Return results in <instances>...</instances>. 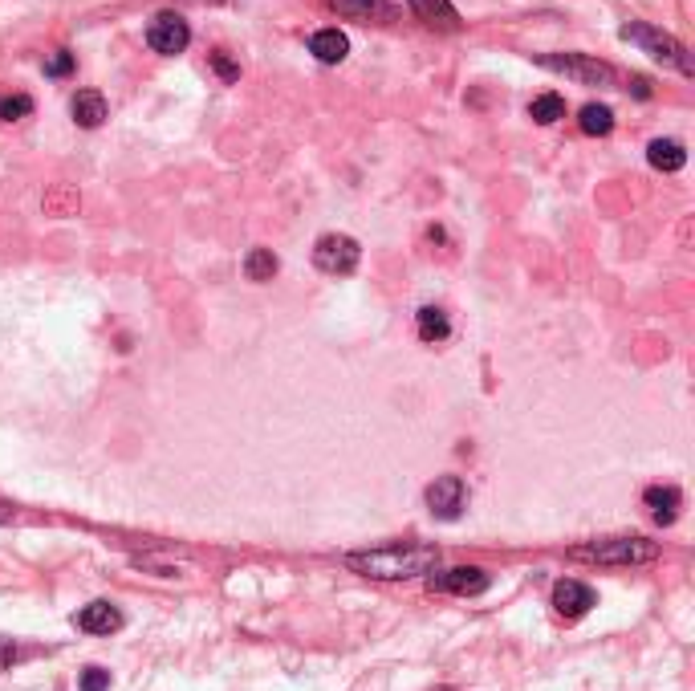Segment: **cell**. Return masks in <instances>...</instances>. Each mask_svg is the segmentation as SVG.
Segmentation results:
<instances>
[{
  "instance_id": "1",
  "label": "cell",
  "mask_w": 695,
  "mask_h": 691,
  "mask_svg": "<svg viewBox=\"0 0 695 691\" xmlns=\"http://www.w3.org/2000/svg\"><path fill=\"white\" fill-rule=\"evenodd\" d=\"M346 565L362 578H378V582H403V578H419V574H435L439 565V549L435 545H378V549H362L350 553Z\"/></svg>"
},
{
  "instance_id": "2",
  "label": "cell",
  "mask_w": 695,
  "mask_h": 691,
  "mask_svg": "<svg viewBox=\"0 0 695 691\" xmlns=\"http://www.w3.org/2000/svg\"><path fill=\"white\" fill-rule=\"evenodd\" d=\"M574 561H594V565H647L659 557V545L647 537H602L570 549Z\"/></svg>"
},
{
  "instance_id": "3",
  "label": "cell",
  "mask_w": 695,
  "mask_h": 691,
  "mask_svg": "<svg viewBox=\"0 0 695 691\" xmlns=\"http://www.w3.org/2000/svg\"><path fill=\"white\" fill-rule=\"evenodd\" d=\"M622 41L639 45L643 53H651L655 61H663V66L683 70L687 78L695 74V66H691V57H687L683 41H679V37H671V33H663V29H655V25H639V21H630V25L622 29Z\"/></svg>"
},
{
  "instance_id": "4",
  "label": "cell",
  "mask_w": 695,
  "mask_h": 691,
  "mask_svg": "<svg viewBox=\"0 0 695 691\" xmlns=\"http://www.w3.org/2000/svg\"><path fill=\"white\" fill-rule=\"evenodd\" d=\"M545 70L561 74V78H570L578 86H614V66H606V61L598 57H586V53H541L537 57Z\"/></svg>"
},
{
  "instance_id": "5",
  "label": "cell",
  "mask_w": 695,
  "mask_h": 691,
  "mask_svg": "<svg viewBox=\"0 0 695 691\" xmlns=\"http://www.w3.org/2000/svg\"><path fill=\"white\" fill-rule=\"evenodd\" d=\"M358 261H362V248H358L354 236L330 232V236H322L318 244H313V265H318L322 273H330V277H350L358 269Z\"/></svg>"
},
{
  "instance_id": "6",
  "label": "cell",
  "mask_w": 695,
  "mask_h": 691,
  "mask_svg": "<svg viewBox=\"0 0 695 691\" xmlns=\"http://www.w3.org/2000/svg\"><path fill=\"white\" fill-rule=\"evenodd\" d=\"M468 505V488L460 476H439L435 484H427V509L439 517V521H456Z\"/></svg>"
},
{
  "instance_id": "7",
  "label": "cell",
  "mask_w": 695,
  "mask_h": 691,
  "mask_svg": "<svg viewBox=\"0 0 695 691\" xmlns=\"http://www.w3.org/2000/svg\"><path fill=\"white\" fill-rule=\"evenodd\" d=\"M187 41H192V29H187V21L175 17V13H159V17L151 21V29H147V45H151L155 53H163V57L183 53Z\"/></svg>"
},
{
  "instance_id": "8",
  "label": "cell",
  "mask_w": 695,
  "mask_h": 691,
  "mask_svg": "<svg viewBox=\"0 0 695 691\" xmlns=\"http://www.w3.org/2000/svg\"><path fill=\"white\" fill-rule=\"evenodd\" d=\"M431 590L472 598V594L488 590V574L480 570V565H456V570H448V574H431Z\"/></svg>"
},
{
  "instance_id": "9",
  "label": "cell",
  "mask_w": 695,
  "mask_h": 691,
  "mask_svg": "<svg viewBox=\"0 0 695 691\" xmlns=\"http://www.w3.org/2000/svg\"><path fill=\"white\" fill-rule=\"evenodd\" d=\"M594 602H598V598H594V590H590L586 582L561 578V582L553 586V610H557L561 618H582V614H590Z\"/></svg>"
},
{
  "instance_id": "10",
  "label": "cell",
  "mask_w": 695,
  "mask_h": 691,
  "mask_svg": "<svg viewBox=\"0 0 695 691\" xmlns=\"http://www.w3.org/2000/svg\"><path fill=\"white\" fill-rule=\"evenodd\" d=\"M326 5L350 21H395L399 9L387 5V0H326Z\"/></svg>"
},
{
  "instance_id": "11",
  "label": "cell",
  "mask_w": 695,
  "mask_h": 691,
  "mask_svg": "<svg viewBox=\"0 0 695 691\" xmlns=\"http://www.w3.org/2000/svg\"><path fill=\"white\" fill-rule=\"evenodd\" d=\"M407 5L431 29H460V13H456L452 0H407Z\"/></svg>"
},
{
  "instance_id": "12",
  "label": "cell",
  "mask_w": 695,
  "mask_h": 691,
  "mask_svg": "<svg viewBox=\"0 0 695 691\" xmlns=\"http://www.w3.org/2000/svg\"><path fill=\"white\" fill-rule=\"evenodd\" d=\"M309 53L318 61H326V66H338V61H346V53H350V41L338 29H322V33L309 37Z\"/></svg>"
},
{
  "instance_id": "13",
  "label": "cell",
  "mask_w": 695,
  "mask_h": 691,
  "mask_svg": "<svg viewBox=\"0 0 695 691\" xmlns=\"http://www.w3.org/2000/svg\"><path fill=\"white\" fill-rule=\"evenodd\" d=\"M78 626H82L86 635H110V631H118V626H122V614L110 602H90L78 614Z\"/></svg>"
},
{
  "instance_id": "14",
  "label": "cell",
  "mask_w": 695,
  "mask_h": 691,
  "mask_svg": "<svg viewBox=\"0 0 695 691\" xmlns=\"http://www.w3.org/2000/svg\"><path fill=\"white\" fill-rule=\"evenodd\" d=\"M643 500H647V509H651V517H655L659 525H671V521L679 517V488H671V484L647 488Z\"/></svg>"
},
{
  "instance_id": "15",
  "label": "cell",
  "mask_w": 695,
  "mask_h": 691,
  "mask_svg": "<svg viewBox=\"0 0 695 691\" xmlns=\"http://www.w3.org/2000/svg\"><path fill=\"white\" fill-rule=\"evenodd\" d=\"M70 110H74V122H78V127L94 131V127H102V118H106V98H102L98 90H78Z\"/></svg>"
},
{
  "instance_id": "16",
  "label": "cell",
  "mask_w": 695,
  "mask_h": 691,
  "mask_svg": "<svg viewBox=\"0 0 695 691\" xmlns=\"http://www.w3.org/2000/svg\"><path fill=\"white\" fill-rule=\"evenodd\" d=\"M647 159H651V167H659V171H679V167L687 163V151H683L675 139H655V143L647 147Z\"/></svg>"
},
{
  "instance_id": "17",
  "label": "cell",
  "mask_w": 695,
  "mask_h": 691,
  "mask_svg": "<svg viewBox=\"0 0 695 691\" xmlns=\"http://www.w3.org/2000/svg\"><path fill=\"white\" fill-rule=\"evenodd\" d=\"M448 334H452V326H448V313L444 309H435V305L419 309V338L423 342H444Z\"/></svg>"
},
{
  "instance_id": "18",
  "label": "cell",
  "mask_w": 695,
  "mask_h": 691,
  "mask_svg": "<svg viewBox=\"0 0 695 691\" xmlns=\"http://www.w3.org/2000/svg\"><path fill=\"white\" fill-rule=\"evenodd\" d=\"M578 122H582L586 135H610V131H614V110L602 106V102H590V106H582Z\"/></svg>"
},
{
  "instance_id": "19",
  "label": "cell",
  "mask_w": 695,
  "mask_h": 691,
  "mask_svg": "<svg viewBox=\"0 0 695 691\" xmlns=\"http://www.w3.org/2000/svg\"><path fill=\"white\" fill-rule=\"evenodd\" d=\"M244 273H248V281H273V277H277V257H273V248H252L248 261H244Z\"/></svg>"
},
{
  "instance_id": "20",
  "label": "cell",
  "mask_w": 695,
  "mask_h": 691,
  "mask_svg": "<svg viewBox=\"0 0 695 691\" xmlns=\"http://www.w3.org/2000/svg\"><path fill=\"white\" fill-rule=\"evenodd\" d=\"M529 114H533V122L549 127V122L565 118V98H561V94H537V98L529 102Z\"/></svg>"
},
{
  "instance_id": "21",
  "label": "cell",
  "mask_w": 695,
  "mask_h": 691,
  "mask_svg": "<svg viewBox=\"0 0 695 691\" xmlns=\"http://www.w3.org/2000/svg\"><path fill=\"white\" fill-rule=\"evenodd\" d=\"M25 114H33V98L29 94H5V98H0V122H17Z\"/></svg>"
},
{
  "instance_id": "22",
  "label": "cell",
  "mask_w": 695,
  "mask_h": 691,
  "mask_svg": "<svg viewBox=\"0 0 695 691\" xmlns=\"http://www.w3.org/2000/svg\"><path fill=\"white\" fill-rule=\"evenodd\" d=\"M78 204H82V200H78V192H70V187H57L53 196H45V212H49V216H70Z\"/></svg>"
},
{
  "instance_id": "23",
  "label": "cell",
  "mask_w": 695,
  "mask_h": 691,
  "mask_svg": "<svg viewBox=\"0 0 695 691\" xmlns=\"http://www.w3.org/2000/svg\"><path fill=\"white\" fill-rule=\"evenodd\" d=\"M70 70H74V53H66V49L53 53V57L45 61V74H49V78H66Z\"/></svg>"
},
{
  "instance_id": "24",
  "label": "cell",
  "mask_w": 695,
  "mask_h": 691,
  "mask_svg": "<svg viewBox=\"0 0 695 691\" xmlns=\"http://www.w3.org/2000/svg\"><path fill=\"white\" fill-rule=\"evenodd\" d=\"M212 70H216L224 82H236V78H240V66H236V61H232L224 49H216V53H212Z\"/></svg>"
},
{
  "instance_id": "25",
  "label": "cell",
  "mask_w": 695,
  "mask_h": 691,
  "mask_svg": "<svg viewBox=\"0 0 695 691\" xmlns=\"http://www.w3.org/2000/svg\"><path fill=\"white\" fill-rule=\"evenodd\" d=\"M110 687V671H102V667H86V675H82V691H106Z\"/></svg>"
},
{
  "instance_id": "26",
  "label": "cell",
  "mask_w": 695,
  "mask_h": 691,
  "mask_svg": "<svg viewBox=\"0 0 695 691\" xmlns=\"http://www.w3.org/2000/svg\"><path fill=\"white\" fill-rule=\"evenodd\" d=\"M17 663V643H9V639H0V671H9Z\"/></svg>"
},
{
  "instance_id": "27",
  "label": "cell",
  "mask_w": 695,
  "mask_h": 691,
  "mask_svg": "<svg viewBox=\"0 0 695 691\" xmlns=\"http://www.w3.org/2000/svg\"><path fill=\"white\" fill-rule=\"evenodd\" d=\"M630 90H635L639 98H651V82L647 78H630Z\"/></svg>"
},
{
  "instance_id": "28",
  "label": "cell",
  "mask_w": 695,
  "mask_h": 691,
  "mask_svg": "<svg viewBox=\"0 0 695 691\" xmlns=\"http://www.w3.org/2000/svg\"><path fill=\"white\" fill-rule=\"evenodd\" d=\"M9 521H13V509L5 505V500H0V525H9Z\"/></svg>"
},
{
  "instance_id": "29",
  "label": "cell",
  "mask_w": 695,
  "mask_h": 691,
  "mask_svg": "<svg viewBox=\"0 0 695 691\" xmlns=\"http://www.w3.org/2000/svg\"><path fill=\"white\" fill-rule=\"evenodd\" d=\"M196 5H224V0H196Z\"/></svg>"
}]
</instances>
